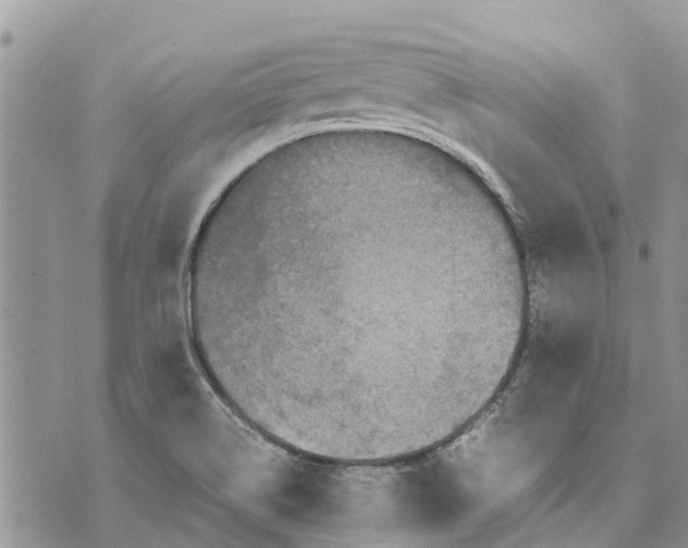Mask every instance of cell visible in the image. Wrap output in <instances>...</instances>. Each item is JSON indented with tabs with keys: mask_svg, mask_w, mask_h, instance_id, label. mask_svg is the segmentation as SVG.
Here are the masks:
<instances>
[{
	"mask_svg": "<svg viewBox=\"0 0 688 548\" xmlns=\"http://www.w3.org/2000/svg\"><path fill=\"white\" fill-rule=\"evenodd\" d=\"M188 296L205 370L255 429L374 464L432 448L483 402L527 276L515 239L449 192L343 161L221 199Z\"/></svg>",
	"mask_w": 688,
	"mask_h": 548,
	"instance_id": "1",
	"label": "cell"
}]
</instances>
